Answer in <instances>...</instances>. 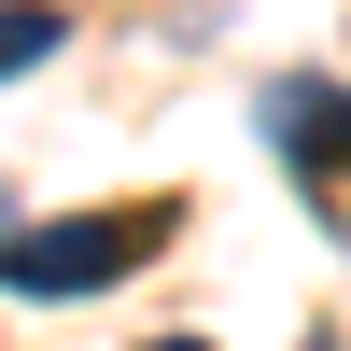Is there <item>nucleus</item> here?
<instances>
[{"mask_svg":"<svg viewBox=\"0 0 351 351\" xmlns=\"http://www.w3.org/2000/svg\"><path fill=\"white\" fill-rule=\"evenodd\" d=\"M155 239H169L155 197H141V211H56V225H14L0 281H14V295H99V281H127Z\"/></svg>","mask_w":351,"mask_h":351,"instance_id":"obj_1","label":"nucleus"},{"mask_svg":"<svg viewBox=\"0 0 351 351\" xmlns=\"http://www.w3.org/2000/svg\"><path fill=\"white\" fill-rule=\"evenodd\" d=\"M0 253H14V183H0Z\"/></svg>","mask_w":351,"mask_h":351,"instance_id":"obj_4","label":"nucleus"},{"mask_svg":"<svg viewBox=\"0 0 351 351\" xmlns=\"http://www.w3.org/2000/svg\"><path fill=\"white\" fill-rule=\"evenodd\" d=\"M56 43H71V14H56V0H0V84H14V71H43Z\"/></svg>","mask_w":351,"mask_h":351,"instance_id":"obj_3","label":"nucleus"},{"mask_svg":"<svg viewBox=\"0 0 351 351\" xmlns=\"http://www.w3.org/2000/svg\"><path fill=\"white\" fill-rule=\"evenodd\" d=\"M141 351H211V337H141Z\"/></svg>","mask_w":351,"mask_h":351,"instance_id":"obj_5","label":"nucleus"},{"mask_svg":"<svg viewBox=\"0 0 351 351\" xmlns=\"http://www.w3.org/2000/svg\"><path fill=\"white\" fill-rule=\"evenodd\" d=\"M267 141H281V155H295L324 197H337V155H351V99H337V84H309V71H281V84H267Z\"/></svg>","mask_w":351,"mask_h":351,"instance_id":"obj_2","label":"nucleus"},{"mask_svg":"<svg viewBox=\"0 0 351 351\" xmlns=\"http://www.w3.org/2000/svg\"><path fill=\"white\" fill-rule=\"evenodd\" d=\"M309 351H337V337H309Z\"/></svg>","mask_w":351,"mask_h":351,"instance_id":"obj_6","label":"nucleus"}]
</instances>
